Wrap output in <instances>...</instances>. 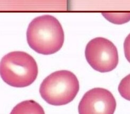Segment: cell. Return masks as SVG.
Instances as JSON below:
<instances>
[{
	"label": "cell",
	"instance_id": "1",
	"mask_svg": "<svg viewBox=\"0 0 130 114\" xmlns=\"http://www.w3.org/2000/svg\"><path fill=\"white\" fill-rule=\"evenodd\" d=\"M27 42L36 52L45 55L60 50L64 41V33L60 22L51 15L35 18L27 31Z\"/></svg>",
	"mask_w": 130,
	"mask_h": 114
},
{
	"label": "cell",
	"instance_id": "2",
	"mask_svg": "<svg viewBox=\"0 0 130 114\" xmlns=\"http://www.w3.org/2000/svg\"><path fill=\"white\" fill-rule=\"evenodd\" d=\"M0 69L2 80L9 85L16 87L31 85L36 80L38 71L33 57L21 51L12 52L4 56Z\"/></svg>",
	"mask_w": 130,
	"mask_h": 114
},
{
	"label": "cell",
	"instance_id": "3",
	"mask_svg": "<svg viewBox=\"0 0 130 114\" xmlns=\"http://www.w3.org/2000/svg\"><path fill=\"white\" fill-rule=\"evenodd\" d=\"M79 90L76 76L68 70H59L47 76L40 86L41 97L48 104L62 106L71 103Z\"/></svg>",
	"mask_w": 130,
	"mask_h": 114
},
{
	"label": "cell",
	"instance_id": "4",
	"mask_svg": "<svg viewBox=\"0 0 130 114\" xmlns=\"http://www.w3.org/2000/svg\"><path fill=\"white\" fill-rule=\"evenodd\" d=\"M85 56L90 66L100 73L113 70L119 63L117 48L111 41L103 37L91 40L86 46Z\"/></svg>",
	"mask_w": 130,
	"mask_h": 114
},
{
	"label": "cell",
	"instance_id": "5",
	"mask_svg": "<svg viewBox=\"0 0 130 114\" xmlns=\"http://www.w3.org/2000/svg\"><path fill=\"white\" fill-rule=\"evenodd\" d=\"M116 107V100L108 90L94 88L88 91L81 100L79 114H114Z\"/></svg>",
	"mask_w": 130,
	"mask_h": 114
},
{
	"label": "cell",
	"instance_id": "6",
	"mask_svg": "<svg viewBox=\"0 0 130 114\" xmlns=\"http://www.w3.org/2000/svg\"><path fill=\"white\" fill-rule=\"evenodd\" d=\"M10 114H45V112L37 102L26 100L16 105Z\"/></svg>",
	"mask_w": 130,
	"mask_h": 114
},
{
	"label": "cell",
	"instance_id": "7",
	"mask_svg": "<svg viewBox=\"0 0 130 114\" xmlns=\"http://www.w3.org/2000/svg\"><path fill=\"white\" fill-rule=\"evenodd\" d=\"M102 15L106 19L115 24H123L130 20V12L111 13L103 12Z\"/></svg>",
	"mask_w": 130,
	"mask_h": 114
},
{
	"label": "cell",
	"instance_id": "8",
	"mask_svg": "<svg viewBox=\"0 0 130 114\" xmlns=\"http://www.w3.org/2000/svg\"><path fill=\"white\" fill-rule=\"evenodd\" d=\"M118 90L123 98L130 101V74L122 80Z\"/></svg>",
	"mask_w": 130,
	"mask_h": 114
},
{
	"label": "cell",
	"instance_id": "9",
	"mask_svg": "<svg viewBox=\"0 0 130 114\" xmlns=\"http://www.w3.org/2000/svg\"><path fill=\"white\" fill-rule=\"evenodd\" d=\"M124 50L127 61L130 63V34L127 36L124 43Z\"/></svg>",
	"mask_w": 130,
	"mask_h": 114
}]
</instances>
